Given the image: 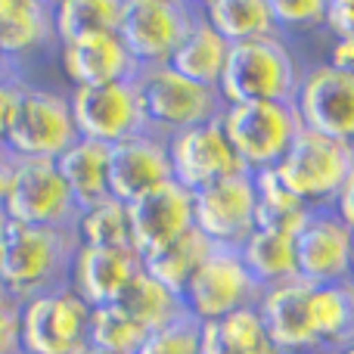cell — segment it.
I'll use <instances>...</instances> for the list:
<instances>
[{"label":"cell","mask_w":354,"mask_h":354,"mask_svg":"<svg viewBox=\"0 0 354 354\" xmlns=\"http://www.w3.org/2000/svg\"><path fill=\"white\" fill-rule=\"evenodd\" d=\"M78 245V230L28 227L10 221L0 249V289H6L19 301L66 289L72 280Z\"/></svg>","instance_id":"obj_1"},{"label":"cell","mask_w":354,"mask_h":354,"mask_svg":"<svg viewBox=\"0 0 354 354\" xmlns=\"http://www.w3.org/2000/svg\"><path fill=\"white\" fill-rule=\"evenodd\" d=\"M243 264L258 280L261 289L280 286L299 277V258H295V236L277 230H261L255 227L249 239L239 245Z\"/></svg>","instance_id":"obj_26"},{"label":"cell","mask_w":354,"mask_h":354,"mask_svg":"<svg viewBox=\"0 0 354 354\" xmlns=\"http://www.w3.org/2000/svg\"><path fill=\"white\" fill-rule=\"evenodd\" d=\"M134 87L147 131L165 137V140L180 131L196 128V124L221 118V112H224V100L214 87L196 84V81L177 75L171 66L140 68Z\"/></svg>","instance_id":"obj_4"},{"label":"cell","mask_w":354,"mask_h":354,"mask_svg":"<svg viewBox=\"0 0 354 354\" xmlns=\"http://www.w3.org/2000/svg\"><path fill=\"white\" fill-rule=\"evenodd\" d=\"M149 333L137 320H131L122 308L106 305L91 314V348L112 354H137Z\"/></svg>","instance_id":"obj_33"},{"label":"cell","mask_w":354,"mask_h":354,"mask_svg":"<svg viewBox=\"0 0 354 354\" xmlns=\"http://www.w3.org/2000/svg\"><path fill=\"white\" fill-rule=\"evenodd\" d=\"M84 354H112V351H100V348H87Z\"/></svg>","instance_id":"obj_44"},{"label":"cell","mask_w":354,"mask_h":354,"mask_svg":"<svg viewBox=\"0 0 354 354\" xmlns=\"http://www.w3.org/2000/svg\"><path fill=\"white\" fill-rule=\"evenodd\" d=\"M168 180L174 177L165 137L143 131L109 147V189L115 199L134 202Z\"/></svg>","instance_id":"obj_19"},{"label":"cell","mask_w":354,"mask_h":354,"mask_svg":"<svg viewBox=\"0 0 354 354\" xmlns=\"http://www.w3.org/2000/svg\"><path fill=\"white\" fill-rule=\"evenodd\" d=\"M6 227H10V218H6L3 205H0V249H3V239H6Z\"/></svg>","instance_id":"obj_43"},{"label":"cell","mask_w":354,"mask_h":354,"mask_svg":"<svg viewBox=\"0 0 354 354\" xmlns=\"http://www.w3.org/2000/svg\"><path fill=\"white\" fill-rule=\"evenodd\" d=\"M62 180H66L68 193H72L75 205L84 208L106 202L112 196L109 189V147L93 140H81L72 143L66 153L56 159Z\"/></svg>","instance_id":"obj_23"},{"label":"cell","mask_w":354,"mask_h":354,"mask_svg":"<svg viewBox=\"0 0 354 354\" xmlns=\"http://www.w3.org/2000/svg\"><path fill=\"white\" fill-rule=\"evenodd\" d=\"M81 245H131V214L128 202L109 196L106 202L84 208L78 214Z\"/></svg>","instance_id":"obj_32"},{"label":"cell","mask_w":354,"mask_h":354,"mask_svg":"<svg viewBox=\"0 0 354 354\" xmlns=\"http://www.w3.org/2000/svg\"><path fill=\"white\" fill-rule=\"evenodd\" d=\"M202 354H283L270 339L261 314L255 308H243L221 320L202 324Z\"/></svg>","instance_id":"obj_25"},{"label":"cell","mask_w":354,"mask_h":354,"mask_svg":"<svg viewBox=\"0 0 354 354\" xmlns=\"http://www.w3.org/2000/svg\"><path fill=\"white\" fill-rule=\"evenodd\" d=\"M19 87H22V81H3L0 84V149L6 147V131H10L12 112H16Z\"/></svg>","instance_id":"obj_38"},{"label":"cell","mask_w":354,"mask_h":354,"mask_svg":"<svg viewBox=\"0 0 354 354\" xmlns=\"http://www.w3.org/2000/svg\"><path fill=\"white\" fill-rule=\"evenodd\" d=\"M255 180L252 171L212 183L193 193V227L214 249H239L255 233Z\"/></svg>","instance_id":"obj_12"},{"label":"cell","mask_w":354,"mask_h":354,"mask_svg":"<svg viewBox=\"0 0 354 354\" xmlns=\"http://www.w3.org/2000/svg\"><path fill=\"white\" fill-rule=\"evenodd\" d=\"M274 3V16L280 25V35L286 28L308 31V28H324V12L326 0H270Z\"/></svg>","instance_id":"obj_35"},{"label":"cell","mask_w":354,"mask_h":354,"mask_svg":"<svg viewBox=\"0 0 354 354\" xmlns=\"http://www.w3.org/2000/svg\"><path fill=\"white\" fill-rule=\"evenodd\" d=\"M168 159H171V177L189 193L245 171L236 149L230 147L221 128V118L168 137Z\"/></svg>","instance_id":"obj_15"},{"label":"cell","mask_w":354,"mask_h":354,"mask_svg":"<svg viewBox=\"0 0 354 354\" xmlns=\"http://www.w3.org/2000/svg\"><path fill=\"white\" fill-rule=\"evenodd\" d=\"M308 317L317 354H339L348 348L354 342V280L314 286Z\"/></svg>","instance_id":"obj_22"},{"label":"cell","mask_w":354,"mask_h":354,"mask_svg":"<svg viewBox=\"0 0 354 354\" xmlns=\"http://www.w3.org/2000/svg\"><path fill=\"white\" fill-rule=\"evenodd\" d=\"M68 109H72V122L81 140H93L103 147H115V143L147 131L134 81L72 87Z\"/></svg>","instance_id":"obj_11"},{"label":"cell","mask_w":354,"mask_h":354,"mask_svg":"<svg viewBox=\"0 0 354 354\" xmlns=\"http://www.w3.org/2000/svg\"><path fill=\"white\" fill-rule=\"evenodd\" d=\"M305 66L295 59L283 35L233 44L218 93L224 106L236 103H292Z\"/></svg>","instance_id":"obj_2"},{"label":"cell","mask_w":354,"mask_h":354,"mask_svg":"<svg viewBox=\"0 0 354 354\" xmlns=\"http://www.w3.org/2000/svg\"><path fill=\"white\" fill-rule=\"evenodd\" d=\"M118 22H122V0H59L56 3L59 44L118 31Z\"/></svg>","instance_id":"obj_31"},{"label":"cell","mask_w":354,"mask_h":354,"mask_svg":"<svg viewBox=\"0 0 354 354\" xmlns=\"http://www.w3.org/2000/svg\"><path fill=\"white\" fill-rule=\"evenodd\" d=\"M128 214L131 245L140 252V258H147L193 230V193L177 180H168L153 193L128 202Z\"/></svg>","instance_id":"obj_17"},{"label":"cell","mask_w":354,"mask_h":354,"mask_svg":"<svg viewBox=\"0 0 354 354\" xmlns=\"http://www.w3.org/2000/svg\"><path fill=\"white\" fill-rule=\"evenodd\" d=\"M0 354H22V301L0 289Z\"/></svg>","instance_id":"obj_36"},{"label":"cell","mask_w":354,"mask_h":354,"mask_svg":"<svg viewBox=\"0 0 354 354\" xmlns=\"http://www.w3.org/2000/svg\"><path fill=\"white\" fill-rule=\"evenodd\" d=\"M299 277L314 286L354 280V230L336 212H314L295 233Z\"/></svg>","instance_id":"obj_16"},{"label":"cell","mask_w":354,"mask_h":354,"mask_svg":"<svg viewBox=\"0 0 354 354\" xmlns=\"http://www.w3.org/2000/svg\"><path fill=\"white\" fill-rule=\"evenodd\" d=\"M354 171V147L326 134L301 128L289 153L277 165V177L292 196L314 212L336 208L345 183Z\"/></svg>","instance_id":"obj_3"},{"label":"cell","mask_w":354,"mask_h":354,"mask_svg":"<svg viewBox=\"0 0 354 354\" xmlns=\"http://www.w3.org/2000/svg\"><path fill=\"white\" fill-rule=\"evenodd\" d=\"M199 10L202 19L230 47L233 44H249L280 35L270 0H208V3H199Z\"/></svg>","instance_id":"obj_24"},{"label":"cell","mask_w":354,"mask_h":354,"mask_svg":"<svg viewBox=\"0 0 354 354\" xmlns=\"http://www.w3.org/2000/svg\"><path fill=\"white\" fill-rule=\"evenodd\" d=\"M255 180V221L261 230H277V233H295L308 224V218L314 214V208H308L299 196H292L283 180L277 177V168H261V171H252Z\"/></svg>","instance_id":"obj_29"},{"label":"cell","mask_w":354,"mask_h":354,"mask_svg":"<svg viewBox=\"0 0 354 354\" xmlns=\"http://www.w3.org/2000/svg\"><path fill=\"white\" fill-rule=\"evenodd\" d=\"M59 68L72 87H100L115 84V81H134L137 62L122 44L118 31L106 35L78 37V41L59 44Z\"/></svg>","instance_id":"obj_20"},{"label":"cell","mask_w":354,"mask_h":354,"mask_svg":"<svg viewBox=\"0 0 354 354\" xmlns=\"http://www.w3.org/2000/svg\"><path fill=\"white\" fill-rule=\"evenodd\" d=\"M311 292L314 283L295 277L289 283L264 289L261 299H258V314H261L270 339L283 354H317L311 317H308Z\"/></svg>","instance_id":"obj_21"},{"label":"cell","mask_w":354,"mask_h":354,"mask_svg":"<svg viewBox=\"0 0 354 354\" xmlns=\"http://www.w3.org/2000/svg\"><path fill=\"white\" fill-rule=\"evenodd\" d=\"M199 19V3L187 0H122L118 37L137 68L168 66Z\"/></svg>","instance_id":"obj_5"},{"label":"cell","mask_w":354,"mask_h":354,"mask_svg":"<svg viewBox=\"0 0 354 354\" xmlns=\"http://www.w3.org/2000/svg\"><path fill=\"white\" fill-rule=\"evenodd\" d=\"M221 128L245 171H261L280 165L299 137L301 122L292 103H236L224 106Z\"/></svg>","instance_id":"obj_8"},{"label":"cell","mask_w":354,"mask_h":354,"mask_svg":"<svg viewBox=\"0 0 354 354\" xmlns=\"http://www.w3.org/2000/svg\"><path fill=\"white\" fill-rule=\"evenodd\" d=\"M261 292L264 289L243 264L239 249H214L180 299L187 314H193L199 324H212L243 308H255Z\"/></svg>","instance_id":"obj_10"},{"label":"cell","mask_w":354,"mask_h":354,"mask_svg":"<svg viewBox=\"0 0 354 354\" xmlns=\"http://www.w3.org/2000/svg\"><path fill=\"white\" fill-rule=\"evenodd\" d=\"M326 62H330V66H336V68H342V72H351V75H354V37L333 41Z\"/></svg>","instance_id":"obj_39"},{"label":"cell","mask_w":354,"mask_h":354,"mask_svg":"<svg viewBox=\"0 0 354 354\" xmlns=\"http://www.w3.org/2000/svg\"><path fill=\"white\" fill-rule=\"evenodd\" d=\"M12 165H16V156L3 147V149H0V199H3V193H6V183H10Z\"/></svg>","instance_id":"obj_41"},{"label":"cell","mask_w":354,"mask_h":354,"mask_svg":"<svg viewBox=\"0 0 354 354\" xmlns=\"http://www.w3.org/2000/svg\"><path fill=\"white\" fill-rule=\"evenodd\" d=\"M93 308L72 286L22 301V354H84Z\"/></svg>","instance_id":"obj_9"},{"label":"cell","mask_w":354,"mask_h":354,"mask_svg":"<svg viewBox=\"0 0 354 354\" xmlns=\"http://www.w3.org/2000/svg\"><path fill=\"white\" fill-rule=\"evenodd\" d=\"M212 252H214V245L193 227L180 239H174L171 245L143 258V270L153 280H159L165 289H171L174 295H183V289L189 286V280L196 277V270L205 264V258Z\"/></svg>","instance_id":"obj_28"},{"label":"cell","mask_w":354,"mask_h":354,"mask_svg":"<svg viewBox=\"0 0 354 354\" xmlns=\"http://www.w3.org/2000/svg\"><path fill=\"white\" fill-rule=\"evenodd\" d=\"M333 212L339 214V218L345 221V224L354 230V171L348 177V183H345V189H342V196H339V202H336V208Z\"/></svg>","instance_id":"obj_40"},{"label":"cell","mask_w":354,"mask_h":354,"mask_svg":"<svg viewBox=\"0 0 354 354\" xmlns=\"http://www.w3.org/2000/svg\"><path fill=\"white\" fill-rule=\"evenodd\" d=\"M227 56H230V44H227L205 19H199L196 28L187 35V41L177 47V53L171 56L168 66H171L177 75H183V78L218 91L221 75H224V68H227Z\"/></svg>","instance_id":"obj_27"},{"label":"cell","mask_w":354,"mask_h":354,"mask_svg":"<svg viewBox=\"0 0 354 354\" xmlns=\"http://www.w3.org/2000/svg\"><path fill=\"white\" fill-rule=\"evenodd\" d=\"M137 354H202V324L193 314H180L149 333Z\"/></svg>","instance_id":"obj_34"},{"label":"cell","mask_w":354,"mask_h":354,"mask_svg":"<svg viewBox=\"0 0 354 354\" xmlns=\"http://www.w3.org/2000/svg\"><path fill=\"white\" fill-rule=\"evenodd\" d=\"M0 56L19 81L44 56H59L56 3L50 0H0Z\"/></svg>","instance_id":"obj_14"},{"label":"cell","mask_w":354,"mask_h":354,"mask_svg":"<svg viewBox=\"0 0 354 354\" xmlns=\"http://www.w3.org/2000/svg\"><path fill=\"white\" fill-rule=\"evenodd\" d=\"M72 143H78V131L68 109V93L22 81L6 131V149L19 159H59Z\"/></svg>","instance_id":"obj_6"},{"label":"cell","mask_w":354,"mask_h":354,"mask_svg":"<svg viewBox=\"0 0 354 354\" xmlns=\"http://www.w3.org/2000/svg\"><path fill=\"white\" fill-rule=\"evenodd\" d=\"M115 308H122V311L128 314L131 320H137L147 333L159 330V326L177 320L180 314H187L180 295H174L171 289H165L159 280H153L147 270H140V274L131 280V286L118 295Z\"/></svg>","instance_id":"obj_30"},{"label":"cell","mask_w":354,"mask_h":354,"mask_svg":"<svg viewBox=\"0 0 354 354\" xmlns=\"http://www.w3.org/2000/svg\"><path fill=\"white\" fill-rule=\"evenodd\" d=\"M339 354H354V342L348 345V348H342V351H339Z\"/></svg>","instance_id":"obj_45"},{"label":"cell","mask_w":354,"mask_h":354,"mask_svg":"<svg viewBox=\"0 0 354 354\" xmlns=\"http://www.w3.org/2000/svg\"><path fill=\"white\" fill-rule=\"evenodd\" d=\"M301 128L326 134L333 140L354 143V75L330 62H314L301 75L292 100Z\"/></svg>","instance_id":"obj_13"},{"label":"cell","mask_w":354,"mask_h":354,"mask_svg":"<svg viewBox=\"0 0 354 354\" xmlns=\"http://www.w3.org/2000/svg\"><path fill=\"white\" fill-rule=\"evenodd\" d=\"M3 81H19V78L12 75V68L3 62V56H0V84H3Z\"/></svg>","instance_id":"obj_42"},{"label":"cell","mask_w":354,"mask_h":354,"mask_svg":"<svg viewBox=\"0 0 354 354\" xmlns=\"http://www.w3.org/2000/svg\"><path fill=\"white\" fill-rule=\"evenodd\" d=\"M351 147H354V143H351Z\"/></svg>","instance_id":"obj_46"},{"label":"cell","mask_w":354,"mask_h":354,"mask_svg":"<svg viewBox=\"0 0 354 354\" xmlns=\"http://www.w3.org/2000/svg\"><path fill=\"white\" fill-rule=\"evenodd\" d=\"M324 28L333 35V41L354 37V0H326Z\"/></svg>","instance_id":"obj_37"},{"label":"cell","mask_w":354,"mask_h":354,"mask_svg":"<svg viewBox=\"0 0 354 354\" xmlns=\"http://www.w3.org/2000/svg\"><path fill=\"white\" fill-rule=\"evenodd\" d=\"M0 205L12 224L28 227L75 230L81 214L59 168H56V159H19L16 156Z\"/></svg>","instance_id":"obj_7"},{"label":"cell","mask_w":354,"mask_h":354,"mask_svg":"<svg viewBox=\"0 0 354 354\" xmlns=\"http://www.w3.org/2000/svg\"><path fill=\"white\" fill-rule=\"evenodd\" d=\"M140 270L143 258L134 245H78L68 286L91 308H106L115 305Z\"/></svg>","instance_id":"obj_18"}]
</instances>
